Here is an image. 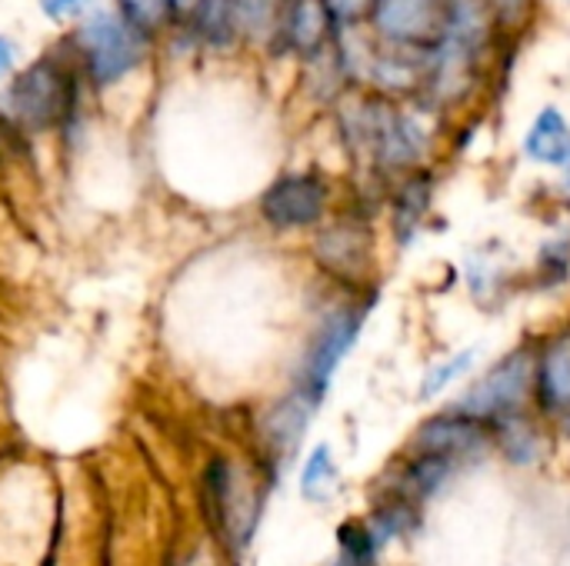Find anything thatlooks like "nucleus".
Wrapping results in <instances>:
<instances>
[{
  "label": "nucleus",
  "mask_w": 570,
  "mask_h": 566,
  "mask_svg": "<svg viewBox=\"0 0 570 566\" xmlns=\"http://www.w3.org/2000/svg\"><path fill=\"white\" fill-rule=\"evenodd\" d=\"M491 434H494L498 447H501L514 464H531V460H538V454H541V437H538L534 424H531L521 410L491 420Z\"/></svg>",
  "instance_id": "17"
},
{
  "label": "nucleus",
  "mask_w": 570,
  "mask_h": 566,
  "mask_svg": "<svg viewBox=\"0 0 570 566\" xmlns=\"http://www.w3.org/2000/svg\"><path fill=\"white\" fill-rule=\"evenodd\" d=\"M194 47H204V50H234L240 40V27H237V13H234V3L230 0H200L194 20L187 30H180Z\"/></svg>",
  "instance_id": "15"
},
{
  "label": "nucleus",
  "mask_w": 570,
  "mask_h": 566,
  "mask_svg": "<svg viewBox=\"0 0 570 566\" xmlns=\"http://www.w3.org/2000/svg\"><path fill=\"white\" fill-rule=\"evenodd\" d=\"M501 30L498 0H448V37L474 53H488Z\"/></svg>",
  "instance_id": "13"
},
{
  "label": "nucleus",
  "mask_w": 570,
  "mask_h": 566,
  "mask_svg": "<svg viewBox=\"0 0 570 566\" xmlns=\"http://www.w3.org/2000/svg\"><path fill=\"white\" fill-rule=\"evenodd\" d=\"M561 173H564V180H561V187H564V190H568V193H570V163H568V167H564V170H561Z\"/></svg>",
  "instance_id": "27"
},
{
  "label": "nucleus",
  "mask_w": 570,
  "mask_h": 566,
  "mask_svg": "<svg viewBox=\"0 0 570 566\" xmlns=\"http://www.w3.org/2000/svg\"><path fill=\"white\" fill-rule=\"evenodd\" d=\"M364 23L381 47L431 57L448 37V0H374Z\"/></svg>",
  "instance_id": "4"
},
{
  "label": "nucleus",
  "mask_w": 570,
  "mask_h": 566,
  "mask_svg": "<svg viewBox=\"0 0 570 566\" xmlns=\"http://www.w3.org/2000/svg\"><path fill=\"white\" fill-rule=\"evenodd\" d=\"M334 33H337V23L331 20L321 0H287L274 50L294 53L301 60H314L324 50H331Z\"/></svg>",
  "instance_id": "10"
},
{
  "label": "nucleus",
  "mask_w": 570,
  "mask_h": 566,
  "mask_svg": "<svg viewBox=\"0 0 570 566\" xmlns=\"http://www.w3.org/2000/svg\"><path fill=\"white\" fill-rule=\"evenodd\" d=\"M321 3H324V10L331 13V20L337 27L364 23L367 13H371V7H374V0H321Z\"/></svg>",
  "instance_id": "23"
},
{
  "label": "nucleus",
  "mask_w": 570,
  "mask_h": 566,
  "mask_svg": "<svg viewBox=\"0 0 570 566\" xmlns=\"http://www.w3.org/2000/svg\"><path fill=\"white\" fill-rule=\"evenodd\" d=\"M314 260L334 280L361 290L374 267V237H371L367 224L347 220V217H337L331 224L324 220L321 234L314 240Z\"/></svg>",
  "instance_id": "7"
},
{
  "label": "nucleus",
  "mask_w": 570,
  "mask_h": 566,
  "mask_svg": "<svg viewBox=\"0 0 570 566\" xmlns=\"http://www.w3.org/2000/svg\"><path fill=\"white\" fill-rule=\"evenodd\" d=\"M538 284L541 287H561L570 280V240L551 237L538 250Z\"/></svg>",
  "instance_id": "21"
},
{
  "label": "nucleus",
  "mask_w": 570,
  "mask_h": 566,
  "mask_svg": "<svg viewBox=\"0 0 570 566\" xmlns=\"http://www.w3.org/2000/svg\"><path fill=\"white\" fill-rule=\"evenodd\" d=\"M17 63H20L17 40H13V37H7V33H0V87H3L17 70H20Z\"/></svg>",
  "instance_id": "25"
},
{
  "label": "nucleus",
  "mask_w": 570,
  "mask_h": 566,
  "mask_svg": "<svg viewBox=\"0 0 570 566\" xmlns=\"http://www.w3.org/2000/svg\"><path fill=\"white\" fill-rule=\"evenodd\" d=\"M87 90L90 87L80 77L77 60L60 40L0 87V127L13 137L67 133L77 127Z\"/></svg>",
  "instance_id": "1"
},
{
  "label": "nucleus",
  "mask_w": 570,
  "mask_h": 566,
  "mask_svg": "<svg viewBox=\"0 0 570 566\" xmlns=\"http://www.w3.org/2000/svg\"><path fill=\"white\" fill-rule=\"evenodd\" d=\"M491 444V427L488 420H478L464 410H451V414H441V417H431L417 437H414V447L417 454H438V457H448V460H468L474 454H481L484 447Z\"/></svg>",
  "instance_id": "9"
},
{
  "label": "nucleus",
  "mask_w": 570,
  "mask_h": 566,
  "mask_svg": "<svg viewBox=\"0 0 570 566\" xmlns=\"http://www.w3.org/2000/svg\"><path fill=\"white\" fill-rule=\"evenodd\" d=\"M534 394L548 414L570 410V327L541 344L534 357Z\"/></svg>",
  "instance_id": "12"
},
{
  "label": "nucleus",
  "mask_w": 570,
  "mask_h": 566,
  "mask_svg": "<svg viewBox=\"0 0 570 566\" xmlns=\"http://www.w3.org/2000/svg\"><path fill=\"white\" fill-rule=\"evenodd\" d=\"M207 504H210V517H214L220 537L234 550H240L254 534L257 500H254V490L244 480V474L237 467H230L227 460H217L207 474Z\"/></svg>",
  "instance_id": "8"
},
{
  "label": "nucleus",
  "mask_w": 570,
  "mask_h": 566,
  "mask_svg": "<svg viewBox=\"0 0 570 566\" xmlns=\"http://www.w3.org/2000/svg\"><path fill=\"white\" fill-rule=\"evenodd\" d=\"M327 210L331 183L317 170H287L274 177L257 200L261 220L277 234L314 230L327 220Z\"/></svg>",
  "instance_id": "5"
},
{
  "label": "nucleus",
  "mask_w": 570,
  "mask_h": 566,
  "mask_svg": "<svg viewBox=\"0 0 570 566\" xmlns=\"http://www.w3.org/2000/svg\"><path fill=\"white\" fill-rule=\"evenodd\" d=\"M474 360H478V347H468V350H458L454 357H448V360L434 364V367L424 374V380H421V397H424V400H431V397L444 394L448 387H454L461 377H468V374H471Z\"/></svg>",
  "instance_id": "20"
},
{
  "label": "nucleus",
  "mask_w": 570,
  "mask_h": 566,
  "mask_svg": "<svg viewBox=\"0 0 570 566\" xmlns=\"http://www.w3.org/2000/svg\"><path fill=\"white\" fill-rule=\"evenodd\" d=\"M114 7H117L137 30H144V33L154 37V40H160L164 33L174 30L167 0H114Z\"/></svg>",
  "instance_id": "19"
},
{
  "label": "nucleus",
  "mask_w": 570,
  "mask_h": 566,
  "mask_svg": "<svg viewBox=\"0 0 570 566\" xmlns=\"http://www.w3.org/2000/svg\"><path fill=\"white\" fill-rule=\"evenodd\" d=\"M154 43L157 40L137 30L114 3L90 7L63 37V47L77 60V70L94 93H107L127 83L147 63Z\"/></svg>",
  "instance_id": "2"
},
{
  "label": "nucleus",
  "mask_w": 570,
  "mask_h": 566,
  "mask_svg": "<svg viewBox=\"0 0 570 566\" xmlns=\"http://www.w3.org/2000/svg\"><path fill=\"white\" fill-rule=\"evenodd\" d=\"M334 490H337V464H334L331 447L321 444V447H314L311 457L304 460V470H301V494H304L311 504H324Z\"/></svg>",
  "instance_id": "18"
},
{
  "label": "nucleus",
  "mask_w": 570,
  "mask_h": 566,
  "mask_svg": "<svg viewBox=\"0 0 570 566\" xmlns=\"http://www.w3.org/2000/svg\"><path fill=\"white\" fill-rule=\"evenodd\" d=\"M534 357L538 350L518 347L508 357H501L461 400L458 410L478 417V420H498L504 414L521 410L528 394L534 390Z\"/></svg>",
  "instance_id": "6"
},
{
  "label": "nucleus",
  "mask_w": 570,
  "mask_h": 566,
  "mask_svg": "<svg viewBox=\"0 0 570 566\" xmlns=\"http://www.w3.org/2000/svg\"><path fill=\"white\" fill-rule=\"evenodd\" d=\"M230 3H234V13H237L240 40L274 50L287 0H230Z\"/></svg>",
  "instance_id": "16"
},
{
  "label": "nucleus",
  "mask_w": 570,
  "mask_h": 566,
  "mask_svg": "<svg viewBox=\"0 0 570 566\" xmlns=\"http://www.w3.org/2000/svg\"><path fill=\"white\" fill-rule=\"evenodd\" d=\"M374 557H377V544L371 540L367 527L351 524L341 530V554L334 566H374Z\"/></svg>",
  "instance_id": "22"
},
{
  "label": "nucleus",
  "mask_w": 570,
  "mask_h": 566,
  "mask_svg": "<svg viewBox=\"0 0 570 566\" xmlns=\"http://www.w3.org/2000/svg\"><path fill=\"white\" fill-rule=\"evenodd\" d=\"M167 7H170L174 30H187L190 20H194V13H197V7H200V0H167ZM174 30H170V33H174Z\"/></svg>",
  "instance_id": "26"
},
{
  "label": "nucleus",
  "mask_w": 570,
  "mask_h": 566,
  "mask_svg": "<svg viewBox=\"0 0 570 566\" xmlns=\"http://www.w3.org/2000/svg\"><path fill=\"white\" fill-rule=\"evenodd\" d=\"M367 314H371V300L357 297V300H347V304L334 307L317 324V330H314V337H311V344L304 350L301 374H297V394L307 397L314 407H321V400L327 397V390L334 384L337 367L344 364V357L361 340Z\"/></svg>",
  "instance_id": "3"
},
{
  "label": "nucleus",
  "mask_w": 570,
  "mask_h": 566,
  "mask_svg": "<svg viewBox=\"0 0 570 566\" xmlns=\"http://www.w3.org/2000/svg\"><path fill=\"white\" fill-rule=\"evenodd\" d=\"M524 157L541 167L564 170L570 163V120L558 107L538 110L524 133Z\"/></svg>",
  "instance_id": "14"
},
{
  "label": "nucleus",
  "mask_w": 570,
  "mask_h": 566,
  "mask_svg": "<svg viewBox=\"0 0 570 566\" xmlns=\"http://www.w3.org/2000/svg\"><path fill=\"white\" fill-rule=\"evenodd\" d=\"M94 0H37L40 13L53 23H67V20H80L90 10Z\"/></svg>",
  "instance_id": "24"
},
{
  "label": "nucleus",
  "mask_w": 570,
  "mask_h": 566,
  "mask_svg": "<svg viewBox=\"0 0 570 566\" xmlns=\"http://www.w3.org/2000/svg\"><path fill=\"white\" fill-rule=\"evenodd\" d=\"M434 190H438V180L428 167H414L401 173V183L394 187V197H391V230H394L397 247H411L421 227L428 224L431 207H434Z\"/></svg>",
  "instance_id": "11"
},
{
  "label": "nucleus",
  "mask_w": 570,
  "mask_h": 566,
  "mask_svg": "<svg viewBox=\"0 0 570 566\" xmlns=\"http://www.w3.org/2000/svg\"><path fill=\"white\" fill-rule=\"evenodd\" d=\"M568 427H570V420H568Z\"/></svg>",
  "instance_id": "28"
}]
</instances>
